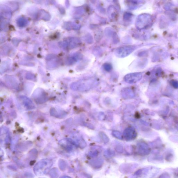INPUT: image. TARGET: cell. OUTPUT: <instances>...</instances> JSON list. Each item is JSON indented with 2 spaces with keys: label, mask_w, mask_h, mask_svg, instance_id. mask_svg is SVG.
<instances>
[{
  "label": "cell",
  "mask_w": 178,
  "mask_h": 178,
  "mask_svg": "<svg viewBox=\"0 0 178 178\" xmlns=\"http://www.w3.org/2000/svg\"><path fill=\"white\" fill-rule=\"evenodd\" d=\"M98 84V82L93 79H86L74 84V90L81 92H85L95 87Z\"/></svg>",
  "instance_id": "obj_1"
},
{
  "label": "cell",
  "mask_w": 178,
  "mask_h": 178,
  "mask_svg": "<svg viewBox=\"0 0 178 178\" xmlns=\"http://www.w3.org/2000/svg\"><path fill=\"white\" fill-rule=\"evenodd\" d=\"M52 164L51 161L49 159H46L40 161L35 167L34 170L35 173L37 174L41 173L45 174L51 167Z\"/></svg>",
  "instance_id": "obj_2"
},
{
  "label": "cell",
  "mask_w": 178,
  "mask_h": 178,
  "mask_svg": "<svg viewBox=\"0 0 178 178\" xmlns=\"http://www.w3.org/2000/svg\"><path fill=\"white\" fill-rule=\"evenodd\" d=\"M135 50L134 46H125L118 48L115 51V54L119 57H124L128 56Z\"/></svg>",
  "instance_id": "obj_3"
},
{
  "label": "cell",
  "mask_w": 178,
  "mask_h": 178,
  "mask_svg": "<svg viewBox=\"0 0 178 178\" xmlns=\"http://www.w3.org/2000/svg\"><path fill=\"white\" fill-rule=\"evenodd\" d=\"M151 17L148 14H142L138 17L136 22V26L139 29L145 28L151 22Z\"/></svg>",
  "instance_id": "obj_4"
},
{
  "label": "cell",
  "mask_w": 178,
  "mask_h": 178,
  "mask_svg": "<svg viewBox=\"0 0 178 178\" xmlns=\"http://www.w3.org/2000/svg\"><path fill=\"white\" fill-rule=\"evenodd\" d=\"M142 77L141 73H136L127 74L124 77V80L129 84H134L140 80Z\"/></svg>",
  "instance_id": "obj_5"
},
{
  "label": "cell",
  "mask_w": 178,
  "mask_h": 178,
  "mask_svg": "<svg viewBox=\"0 0 178 178\" xmlns=\"http://www.w3.org/2000/svg\"><path fill=\"white\" fill-rule=\"evenodd\" d=\"M123 134L125 139L127 141L133 140L137 136L135 130L132 127H128L125 129Z\"/></svg>",
  "instance_id": "obj_6"
},
{
  "label": "cell",
  "mask_w": 178,
  "mask_h": 178,
  "mask_svg": "<svg viewBox=\"0 0 178 178\" xmlns=\"http://www.w3.org/2000/svg\"><path fill=\"white\" fill-rule=\"evenodd\" d=\"M122 96L125 98H130L134 97L133 91L129 88H125L122 92Z\"/></svg>",
  "instance_id": "obj_7"
},
{
  "label": "cell",
  "mask_w": 178,
  "mask_h": 178,
  "mask_svg": "<svg viewBox=\"0 0 178 178\" xmlns=\"http://www.w3.org/2000/svg\"><path fill=\"white\" fill-rule=\"evenodd\" d=\"M112 134L115 138L119 139H122V134L119 131H114L112 132Z\"/></svg>",
  "instance_id": "obj_8"
},
{
  "label": "cell",
  "mask_w": 178,
  "mask_h": 178,
  "mask_svg": "<svg viewBox=\"0 0 178 178\" xmlns=\"http://www.w3.org/2000/svg\"><path fill=\"white\" fill-rule=\"evenodd\" d=\"M101 137L105 143H108L109 141V139L107 136L103 132H101L100 133Z\"/></svg>",
  "instance_id": "obj_9"
},
{
  "label": "cell",
  "mask_w": 178,
  "mask_h": 178,
  "mask_svg": "<svg viewBox=\"0 0 178 178\" xmlns=\"http://www.w3.org/2000/svg\"><path fill=\"white\" fill-rule=\"evenodd\" d=\"M104 68L105 70L110 71L112 69V66L109 64H105L104 65Z\"/></svg>",
  "instance_id": "obj_10"
},
{
  "label": "cell",
  "mask_w": 178,
  "mask_h": 178,
  "mask_svg": "<svg viewBox=\"0 0 178 178\" xmlns=\"http://www.w3.org/2000/svg\"><path fill=\"white\" fill-rule=\"evenodd\" d=\"M51 172L53 173L50 172V173H53L52 174H53V178L56 177L57 176H57V170L56 169H53L51 171ZM52 174H51V175Z\"/></svg>",
  "instance_id": "obj_11"
},
{
  "label": "cell",
  "mask_w": 178,
  "mask_h": 178,
  "mask_svg": "<svg viewBox=\"0 0 178 178\" xmlns=\"http://www.w3.org/2000/svg\"><path fill=\"white\" fill-rule=\"evenodd\" d=\"M60 178H71L70 177L68 176H65L62 177Z\"/></svg>",
  "instance_id": "obj_12"
}]
</instances>
